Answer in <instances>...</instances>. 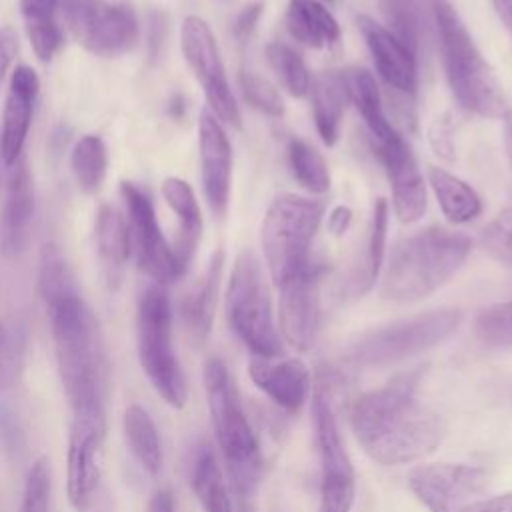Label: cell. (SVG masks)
I'll return each mask as SVG.
<instances>
[{
    "label": "cell",
    "mask_w": 512,
    "mask_h": 512,
    "mask_svg": "<svg viewBox=\"0 0 512 512\" xmlns=\"http://www.w3.org/2000/svg\"><path fill=\"white\" fill-rule=\"evenodd\" d=\"M420 378L422 368L400 372L352 404L354 436L376 464H412L440 446L446 426L436 410L416 398Z\"/></svg>",
    "instance_id": "obj_1"
},
{
    "label": "cell",
    "mask_w": 512,
    "mask_h": 512,
    "mask_svg": "<svg viewBox=\"0 0 512 512\" xmlns=\"http://www.w3.org/2000/svg\"><path fill=\"white\" fill-rule=\"evenodd\" d=\"M46 310L60 382L72 412L104 408L108 360L98 318L80 294L46 306Z\"/></svg>",
    "instance_id": "obj_2"
},
{
    "label": "cell",
    "mask_w": 512,
    "mask_h": 512,
    "mask_svg": "<svg viewBox=\"0 0 512 512\" xmlns=\"http://www.w3.org/2000/svg\"><path fill=\"white\" fill-rule=\"evenodd\" d=\"M472 240L464 232L432 226L400 240L382 280V296L392 302H418L444 286L466 262Z\"/></svg>",
    "instance_id": "obj_3"
},
{
    "label": "cell",
    "mask_w": 512,
    "mask_h": 512,
    "mask_svg": "<svg viewBox=\"0 0 512 512\" xmlns=\"http://www.w3.org/2000/svg\"><path fill=\"white\" fill-rule=\"evenodd\" d=\"M432 16L448 86L458 104L482 118H502L506 96L460 14L448 0H432Z\"/></svg>",
    "instance_id": "obj_4"
},
{
    "label": "cell",
    "mask_w": 512,
    "mask_h": 512,
    "mask_svg": "<svg viewBox=\"0 0 512 512\" xmlns=\"http://www.w3.org/2000/svg\"><path fill=\"white\" fill-rule=\"evenodd\" d=\"M204 390L212 428L228 466L230 486L260 484V444L242 408L228 366L218 356L208 358L204 364Z\"/></svg>",
    "instance_id": "obj_5"
},
{
    "label": "cell",
    "mask_w": 512,
    "mask_h": 512,
    "mask_svg": "<svg viewBox=\"0 0 512 512\" xmlns=\"http://www.w3.org/2000/svg\"><path fill=\"white\" fill-rule=\"evenodd\" d=\"M322 216L324 202L298 194H282L268 206L260 244L276 286L296 276L312 260L310 246Z\"/></svg>",
    "instance_id": "obj_6"
},
{
    "label": "cell",
    "mask_w": 512,
    "mask_h": 512,
    "mask_svg": "<svg viewBox=\"0 0 512 512\" xmlns=\"http://www.w3.org/2000/svg\"><path fill=\"white\" fill-rule=\"evenodd\" d=\"M136 346L140 366L162 400L180 410L186 404V378L172 346V306L166 286L150 284L136 312Z\"/></svg>",
    "instance_id": "obj_7"
},
{
    "label": "cell",
    "mask_w": 512,
    "mask_h": 512,
    "mask_svg": "<svg viewBox=\"0 0 512 512\" xmlns=\"http://www.w3.org/2000/svg\"><path fill=\"white\" fill-rule=\"evenodd\" d=\"M224 304L232 332L254 356L276 358L282 352L264 272L258 256L248 248L234 260Z\"/></svg>",
    "instance_id": "obj_8"
},
{
    "label": "cell",
    "mask_w": 512,
    "mask_h": 512,
    "mask_svg": "<svg viewBox=\"0 0 512 512\" xmlns=\"http://www.w3.org/2000/svg\"><path fill=\"white\" fill-rule=\"evenodd\" d=\"M462 312L442 308L422 312L360 336L348 350L354 366H388L422 352H428L448 340L460 326Z\"/></svg>",
    "instance_id": "obj_9"
},
{
    "label": "cell",
    "mask_w": 512,
    "mask_h": 512,
    "mask_svg": "<svg viewBox=\"0 0 512 512\" xmlns=\"http://www.w3.org/2000/svg\"><path fill=\"white\" fill-rule=\"evenodd\" d=\"M74 38L92 54L112 58L132 50L140 36L134 10L106 0H58Z\"/></svg>",
    "instance_id": "obj_10"
},
{
    "label": "cell",
    "mask_w": 512,
    "mask_h": 512,
    "mask_svg": "<svg viewBox=\"0 0 512 512\" xmlns=\"http://www.w3.org/2000/svg\"><path fill=\"white\" fill-rule=\"evenodd\" d=\"M180 48L186 64L204 90L210 112L224 124L240 126V108L230 88L216 38L200 16H186L180 26Z\"/></svg>",
    "instance_id": "obj_11"
},
{
    "label": "cell",
    "mask_w": 512,
    "mask_h": 512,
    "mask_svg": "<svg viewBox=\"0 0 512 512\" xmlns=\"http://www.w3.org/2000/svg\"><path fill=\"white\" fill-rule=\"evenodd\" d=\"M120 194L126 206L124 218L130 236V250L136 256L140 270L162 286L178 280L184 270L158 226L148 192L134 182H122Z\"/></svg>",
    "instance_id": "obj_12"
},
{
    "label": "cell",
    "mask_w": 512,
    "mask_h": 512,
    "mask_svg": "<svg viewBox=\"0 0 512 512\" xmlns=\"http://www.w3.org/2000/svg\"><path fill=\"white\" fill-rule=\"evenodd\" d=\"M106 416L104 408H86L72 412L68 436L66 488L68 500L78 512H86L100 488L104 456Z\"/></svg>",
    "instance_id": "obj_13"
},
{
    "label": "cell",
    "mask_w": 512,
    "mask_h": 512,
    "mask_svg": "<svg viewBox=\"0 0 512 512\" xmlns=\"http://www.w3.org/2000/svg\"><path fill=\"white\" fill-rule=\"evenodd\" d=\"M486 484V470L470 464H418L408 474V488L428 512H460Z\"/></svg>",
    "instance_id": "obj_14"
},
{
    "label": "cell",
    "mask_w": 512,
    "mask_h": 512,
    "mask_svg": "<svg viewBox=\"0 0 512 512\" xmlns=\"http://www.w3.org/2000/svg\"><path fill=\"white\" fill-rule=\"evenodd\" d=\"M326 274L322 262L310 260L296 276L286 280L280 290L278 318L284 340L294 350H308L316 340L322 322L320 286Z\"/></svg>",
    "instance_id": "obj_15"
},
{
    "label": "cell",
    "mask_w": 512,
    "mask_h": 512,
    "mask_svg": "<svg viewBox=\"0 0 512 512\" xmlns=\"http://www.w3.org/2000/svg\"><path fill=\"white\" fill-rule=\"evenodd\" d=\"M198 150L204 196L210 210L216 216H224L232 184V146L220 120L208 110L200 112Z\"/></svg>",
    "instance_id": "obj_16"
},
{
    "label": "cell",
    "mask_w": 512,
    "mask_h": 512,
    "mask_svg": "<svg viewBox=\"0 0 512 512\" xmlns=\"http://www.w3.org/2000/svg\"><path fill=\"white\" fill-rule=\"evenodd\" d=\"M378 156L388 174L392 206L402 224L420 220L426 212V184L410 146L398 136L392 142L378 144Z\"/></svg>",
    "instance_id": "obj_17"
},
{
    "label": "cell",
    "mask_w": 512,
    "mask_h": 512,
    "mask_svg": "<svg viewBox=\"0 0 512 512\" xmlns=\"http://www.w3.org/2000/svg\"><path fill=\"white\" fill-rule=\"evenodd\" d=\"M34 216V182L24 154L10 166L4 200L0 206V254L16 258L30 238Z\"/></svg>",
    "instance_id": "obj_18"
},
{
    "label": "cell",
    "mask_w": 512,
    "mask_h": 512,
    "mask_svg": "<svg viewBox=\"0 0 512 512\" xmlns=\"http://www.w3.org/2000/svg\"><path fill=\"white\" fill-rule=\"evenodd\" d=\"M38 90V74L30 66H16L10 76L0 130V156L6 166H12L22 156Z\"/></svg>",
    "instance_id": "obj_19"
},
{
    "label": "cell",
    "mask_w": 512,
    "mask_h": 512,
    "mask_svg": "<svg viewBox=\"0 0 512 512\" xmlns=\"http://www.w3.org/2000/svg\"><path fill=\"white\" fill-rule=\"evenodd\" d=\"M358 28L366 40L380 78L396 92L412 96L416 90V56L374 18L360 14Z\"/></svg>",
    "instance_id": "obj_20"
},
{
    "label": "cell",
    "mask_w": 512,
    "mask_h": 512,
    "mask_svg": "<svg viewBox=\"0 0 512 512\" xmlns=\"http://www.w3.org/2000/svg\"><path fill=\"white\" fill-rule=\"evenodd\" d=\"M250 378L274 404L294 414L312 394V376L300 358H258L250 360Z\"/></svg>",
    "instance_id": "obj_21"
},
{
    "label": "cell",
    "mask_w": 512,
    "mask_h": 512,
    "mask_svg": "<svg viewBox=\"0 0 512 512\" xmlns=\"http://www.w3.org/2000/svg\"><path fill=\"white\" fill-rule=\"evenodd\" d=\"M312 418H314V436L320 456V482H338V480H356L354 466L344 448L338 422L330 398V382L318 378L312 384Z\"/></svg>",
    "instance_id": "obj_22"
},
{
    "label": "cell",
    "mask_w": 512,
    "mask_h": 512,
    "mask_svg": "<svg viewBox=\"0 0 512 512\" xmlns=\"http://www.w3.org/2000/svg\"><path fill=\"white\" fill-rule=\"evenodd\" d=\"M310 100H312V114L316 130L324 144L332 146L338 140L342 116L346 104L350 102L348 86L344 70H326L312 78L310 82Z\"/></svg>",
    "instance_id": "obj_23"
},
{
    "label": "cell",
    "mask_w": 512,
    "mask_h": 512,
    "mask_svg": "<svg viewBox=\"0 0 512 512\" xmlns=\"http://www.w3.org/2000/svg\"><path fill=\"white\" fill-rule=\"evenodd\" d=\"M162 196L166 204L172 208V212L178 216V236L172 246L182 270L186 272L196 246L202 236V212L198 206V200L194 196L192 186L178 178V176H168L162 182Z\"/></svg>",
    "instance_id": "obj_24"
},
{
    "label": "cell",
    "mask_w": 512,
    "mask_h": 512,
    "mask_svg": "<svg viewBox=\"0 0 512 512\" xmlns=\"http://www.w3.org/2000/svg\"><path fill=\"white\" fill-rule=\"evenodd\" d=\"M96 250L106 284L116 288L132 250L126 218L110 204H102L96 214Z\"/></svg>",
    "instance_id": "obj_25"
},
{
    "label": "cell",
    "mask_w": 512,
    "mask_h": 512,
    "mask_svg": "<svg viewBox=\"0 0 512 512\" xmlns=\"http://www.w3.org/2000/svg\"><path fill=\"white\" fill-rule=\"evenodd\" d=\"M286 26L294 40L320 50L340 44V26L332 12L318 0H290Z\"/></svg>",
    "instance_id": "obj_26"
},
{
    "label": "cell",
    "mask_w": 512,
    "mask_h": 512,
    "mask_svg": "<svg viewBox=\"0 0 512 512\" xmlns=\"http://www.w3.org/2000/svg\"><path fill=\"white\" fill-rule=\"evenodd\" d=\"M346 76V86H348V96L350 102L356 106L360 112L364 124L372 132V136L378 140V144H386L396 140L400 134L388 120L380 96V88L374 80V76L364 70V68H352L344 72Z\"/></svg>",
    "instance_id": "obj_27"
},
{
    "label": "cell",
    "mask_w": 512,
    "mask_h": 512,
    "mask_svg": "<svg viewBox=\"0 0 512 512\" xmlns=\"http://www.w3.org/2000/svg\"><path fill=\"white\" fill-rule=\"evenodd\" d=\"M428 182L432 186L440 210L450 222L466 224L480 216L482 200L476 194V190L462 178L454 176L448 170L432 166L428 170Z\"/></svg>",
    "instance_id": "obj_28"
},
{
    "label": "cell",
    "mask_w": 512,
    "mask_h": 512,
    "mask_svg": "<svg viewBox=\"0 0 512 512\" xmlns=\"http://www.w3.org/2000/svg\"><path fill=\"white\" fill-rule=\"evenodd\" d=\"M222 268H224V252L216 250L204 270L202 280L198 282V286L190 292V296L182 304L184 318H186L190 330L198 338H204L210 334V328L214 322V312H216V302H218Z\"/></svg>",
    "instance_id": "obj_29"
},
{
    "label": "cell",
    "mask_w": 512,
    "mask_h": 512,
    "mask_svg": "<svg viewBox=\"0 0 512 512\" xmlns=\"http://www.w3.org/2000/svg\"><path fill=\"white\" fill-rule=\"evenodd\" d=\"M122 432L130 452L140 462V466L148 474L158 476L164 464V454L152 416L142 406L130 404L122 416Z\"/></svg>",
    "instance_id": "obj_30"
},
{
    "label": "cell",
    "mask_w": 512,
    "mask_h": 512,
    "mask_svg": "<svg viewBox=\"0 0 512 512\" xmlns=\"http://www.w3.org/2000/svg\"><path fill=\"white\" fill-rule=\"evenodd\" d=\"M58 0H20L26 36L40 60H50L62 46V32L56 22Z\"/></svg>",
    "instance_id": "obj_31"
},
{
    "label": "cell",
    "mask_w": 512,
    "mask_h": 512,
    "mask_svg": "<svg viewBox=\"0 0 512 512\" xmlns=\"http://www.w3.org/2000/svg\"><path fill=\"white\" fill-rule=\"evenodd\" d=\"M38 292L46 306L80 294L74 274L56 242H46L38 258Z\"/></svg>",
    "instance_id": "obj_32"
},
{
    "label": "cell",
    "mask_w": 512,
    "mask_h": 512,
    "mask_svg": "<svg viewBox=\"0 0 512 512\" xmlns=\"http://www.w3.org/2000/svg\"><path fill=\"white\" fill-rule=\"evenodd\" d=\"M386 230H388V204L384 198H378L374 202V210H372L368 246H366V256H364L362 268L356 272V276L348 284V292L352 296H362L364 292H368L374 286L380 266H382V258H384Z\"/></svg>",
    "instance_id": "obj_33"
},
{
    "label": "cell",
    "mask_w": 512,
    "mask_h": 512,
    "mask_svg": "<svg viewBox=\"0 0 512 512\" xmlns=\"http://www.w3.org/2000/svg\"><path fill=\"white\" fill-rule=\"evenodd\" d=\"M380 12L386 20V28L414 54L418 56L426 42V18L418 0H380Z\"/></svg>",
    "instance_id": "obj_34"
},
{
    "label": "cell",
    "mask_w": 512,
    "mask_h": 512,
    "mask_svg": "<svg viewBox=\"0 0 512 512\" xmlns=\"http://www.w3.org/2000/svg\"><path fill=\"white\" fill-rule=\"evenodd\" d=\"M70 168L78 188L84 194L98 192L108 170V152L102 138L96 134L82 136L72 148Z\"/></svg>",
    "instance_id": "obj_35"
},
{
    "label": "cell",
    "mask_w": 512,
    "mask_h": 512,
    "mask_svg": "<svg viewBox=\"0 0 512 512\" xmlns=\"http://www.w3.org/2000/svg\"><path fill=\"white\" fill-rule=\"evenodd\" d=\"M28 328L20 316L0 322V390L12 388L24 370Z\"/></svg>",
    "instance_id": "obj_36"
},
{
    "label": "cell",
    "mask_w": 512,
    "mask_h": 512,
    "mask_svg": "<svg viewBox=\"0 0 512 512\" xmlns=\"http://www.w3.org/2000/svg\"><path fill=\"white\" fill-rule=\"evenodd\" d=\"M266 60L290 96L302 98L308 94L312 76L302 56L292 46L284 42H270L266 46Z\"/></svg>",
    "instance_id": "obj_37"
},
{
    "label": "cell",
    "mask_w": 512,
    "mask_h": 512,
    "mask_svg": "<svg viewBox=\"0 0 512 512\" xmlns=\"http://www.w3.org/2000/svg\"><path fill=\"white\" fill-rule=\"evenodd\" d=\"M288 160L296 180L312 194H324L330 190V172L324 156L300 138H292L288 144Z\"/></svg>",
    "instance_id": "obj_38"
},
{
    "label": "cell",
    "mask_w": 512,
    "mask_h": 512,
    "mask_svg": "<svg viewBox=\"0 0 512 512\" xmlns=\"http://www.w3.org/2000/svg\"><path fill=\"white\" fill-rule=\"evenodd\" d=\"M476 338L494 348H512V300L484 308L474 320Z\"/></svg>",
    "instance_id": "obj_39"
},
{
    "label": "cell",
    "mask_w": 512,
    "mask_h": 512,
    "mask_svg": "<svg viewBox=\"0 0 512 512\" xmlns=\"http://www.w3.org/2000/svg\"><path fill=\"white\" fill-rule=\"evenodd\" d=\"M50 490V462L46 456H40L28 468L20 512H50Z\"/></svg>",
    "instance_id": "obj_40"
},
{
    "label": "cell",
    "mask_w": 512,
    "mask_h": 512,
    "mask_svg": "<svg viewBox=\"0 0 512 512\" xmlns=\"http://www.w3.org/2000/svg\"><path fill=\"white\" fill-rule=\"evenodd\" d=\"M480 246L492 260L512 266V206L498 212L484 226Z\"/></svg>",
    "instance_id": "obj_41"
},
{
    "label": "cell",
    "mask_w": 512,
    "mask_h": 512,
    "mask_svg": "<svg viewBox=\"0 0 512 512\" xmlns=\"http://www.w3.org/2000/svg\"><path fill=\"white\" fill-rule=\"evenodd\" d=\"M240 88L250 106H254L256 110L270 114V116H282L284 104H282L280 92L266 78L258 76L252 70H242L240 72Z\"/></svg>",
    "instance_id": "obj_42"
},
{
    "label": "cell",
    "mask_w": 512,
    "mask_h": 512,
    "mask_svg": "<svg viewBox=\"0 0 512 512\" xmlns=\"http://www.w3.org/2000/svg\"><path fill=\"white\" fill-rule=\"evenodd\" d=\"M456 128L458 122L452 112L438 114L428 128V142L434 154L446 162H452L456 158Z\"/></svg>",
    "instance_id": "obj_43"
},
{
    "label": "cell",
    "mask_w": 512,
    "mask_h": 512,
    "mask_svg": "<svg viewBox=\"0 0 512 512\" xmlns=\"http://www.w3.org/2000/svg\"><path fill=\"white\" fill-rule=\"evenodd\" d=\"M356 496V480L320 482L318 512H350Z\"/></svg>",
    "instance_id": "obj_44"
},
{
    "label": "cell",
    "mask_w": 512,
    "mask_h": 512,
    "mask_svg": "<svg viewBox=\"0 0 512 512\" xmlns=\"http://www.w3.org/2000/svg\"><path fill=\"white\" fill-rule=\"evenodd\" d=\"M262 8H264L262 2H254V4L244 6L242 12L236 16V20L232 24V32H234V38L240 44H246L250 40V36L254 34L256 24H258V20L262 16Z\"/></svg>",
    "instance_id": "obj_45"
},
{
    "label": "cell",
    "mask_w": 512,
    "mask_h": 512,
    "mask_svg": "<svg viewBox=\"0 0 512 512\" xmlns=\"http://www.w3.org/2000/svg\"><path fill=\"white\" fill-rule=\"evenodd\" d=\"M460 512H512V492L472 500Z\"/></svg>",
    "instance_id": "obj_46"
},
{
    "label": "cell",
    "mask_w": 512,
    "mask_h": 512,
    "mask_svg": "<svg viewBox=\"0 0 512 512\" xmlns=\"http://www.w3.org/2000/svg\"><path fill=\"white\" fill-rule=\"evenodd\" d=\"M350 222H352V210L348 206H336L328 214V230L334 236H342L348 230Z\"/></svg>",
    "instance_id": "obj_47"
},
{
    "label": "cell",
    "mask_w": 512,
    "mask_h": 512,
    "mask_svg": "<svg viewBox=\"0 0 512 512\" xmlns=\"http://www.w3.org/2000/svg\"><path fill=\"white\" fill-rule=\"evenodd\" d=\"M146 512H176L174 498L168 490H158L152 494Z\"/></svg>",
    "instance_id": "obj_48"
},
{
    "label": "cell",
    "mask_w": 512,
    "mask_h": 512,
    "mask_svg": "<svg viewBox=\"0 0 512 512\" xmlns=\"http://www.w3.org/2000/svg\"><path fill=\"white\" fill-rule=\"evenodd\" d=\"M10 60H12V38L8 36V32H0V84L10 68Z\"/></svg>",
    "instance_id": "obj_49"
},
{
    "label": "cell",
    "mask_w": 512,
    "mask_h": 512,
    "mask_svg": "<svg viewBox=\"0 0 512 512\" xmlns=\"http://www.w3.org/2000/svg\"><path fill=\"white\" fill-rule=\"evenodd\" d=\"M496 16L512 36V0H490Z\"/></svg>",
    "instance_id": "obj_50"
},
{
    "label": "cell",
    "mask_w": 512,
    "mask_h": 512,
    "mask_svg": "<svg viewBox=\"0 0 512 512\" xmlns=\"http://www.w3.org/2000/svg\"><path fill=\"white\" fill-rule=\"evenodd\" d=\"M504 124H506V132H508V138H510V144H512V108H508L504 112Z\"/></svg>",
    "instance_id": "obj_51"
},
{
    "label": "cell",
    "mask_w": 512,
    "mask_h": 512,
    "mask_svg": "<svg viewBox=\"0 0 512 512\" xmlns=\"http://www.w3.org/2000/svg\"><path fill=\"white\" fill-rule=\"evenodd\" d=\"M328 2H334V0H328Z\"/></svg>",
    "instance_id": "obj_52"
}]
</instances>
